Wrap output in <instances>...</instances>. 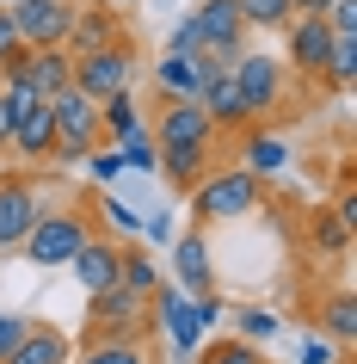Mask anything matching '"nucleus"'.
<instances>
[{
	"label": "nucleus",
	"instance_id": "obj_1",
	"mask_svg": "<svg viewBox=\"0 0 357 364\" xmlns=\"http://www.w3.org/2000/svg\"><path fill=\"white\" fill-rule=\"evenodd\" d=\"M99 235V216L87 210V204H43L38 223H31V235L19 241V253L31 259V266H68L87 241Z\"/></svg>",
	"mask_w": 357,
	"mask_h": 364
},
{
	"label": "nucleus",
	"instance_id": "obj_2",
	"mask_svg": "<svg viewBox=\"0 0 357 364\" xmlns=\"http://www.w3.org/2000/svg\"><path fill=\"white\" fill-rule=\"evenodd\" d=\"M185 198H191V216H197L204 229L209 223H241V216H253L265 204V179L246 173L241 161H228V167H209Z\"/></svg>",
	"mask_w": 357,
	"mask_h": 364
},
{
	"label": "nucleus",
	"instance_id": "obj_3",
	"mask_svg": "<svg viewBox=\"0 0 357 364\" xmlns=\"http://www.w3.org/2000/svg\"><path fill=\"white\" fill-rule=\"evenodd\" d=\"M228 75H234V87H241V105L253 124H265V117H278L290 99H296V75L283 68V56H265V50H241V56L228 62Z\"/></svg>",
	"mask_w": 357,
	"mask_h": 364
},
{
	"label": "nucleus",
	"instance_id": "obj_4",
	"mask_svg": "<svg viewBox=\"0 0 357 364\" xmlns=\"http://www.w3.org/2000/svg\"><path fill=\"white\" fill-rule=\"evenodd\" d=\"M50 124H56V154H50V167H80V161L105 142V136H99V99L80 93V87H62V93L50 99Z\"/></svg>",
	"mask_w": 357,
	"mask_h": 364
},
{
	"label": "nucleus",
	"instance_id": "obj_5",
	"mask_svg": "<svg viewBox=\"0 0 357 364\" xmlns=\"http://www.w3.org/2000/svg\"><path fill=\"white\" fill-rule=\"evenodd\" d=\"M148 296H136L123 284H105L87 296V340H117V333H136V340H148Z\"/></svg>",
	"mask_w": 357,
	"mask_h": 364
},
{
	"label": "nucleus",
	"instance_id": "obj_6",
	"mask_svg": "<svg viewBox=\"0 0 357 364\" xmlns=\"http://www.w3.org/2000/svg\"><path fill=\"white\" fill-rule=\"evenodd\" d=\"M43 210L38 167H0V253H19V241L31 235Z\"/></svg>",
	"mask_w": 357,
	"mask_h": 364
},
{
	"label": "nucleus",
	"instance_id": "obj_7",
	"mask_svg": "<svg viewBox=\"0 0 357 364\" xmlns=\"http://www.w3.org/2000/svg\"><path fill=\"white\" fill-rule=\"evenodd\" d=\"M185 19H191V38H197V56H216V62H234L253 38L234 0H197Z\"/></svg>",
	"mask_w": 357,
	"mask_h": 364
},
{
	"label": "nucleus",
	"instance_id": "obj_8",
	"mask_svg": "<svg viewBox=\"0 0 357 364\" xmlns=\"http://www.w3.org/2000/svg\"><path fill=\"white\" fill-rule=\"evenodd\" d=\"M136 80V43L117 38V43H99V50H80L75 56V87L93 99H111V93H130Z\"/></svg>",
	"mask_w": 357,
	"mask_h": 364
},
{
	"label": "nucleus",
	"instance_id": "obj_9",
	"mask_svg": "<svg viewBox=\"0 0 357 364\" xmlns=\"http://www.w3.org/2000/svg\"><path fill=\"white\" fill-rule=\"evenodd\" d=\"M326 56H333V25L320 13H296L283 25V68L296 80H326Z\"/></svg>",
	"mask_w": 357,
	"mask_h": 364
},
{
	"label": "nucleus",
	"instance_id": "obj_10",
	"mask_svg": "<svg viewBox=\"0 0 357 364\" xmlns=\"http://www.w3.org/2000/svg\"><path fill=\"white\" fill-rule=\"evenodd\" d=\"M13 25H19L25 50H68V25H75V0H13Z\"/></svg>",
	"mask_w": 357,
	"mask_h": 364
},
{
	"label": "nucleus",
	"instance_id": "obj_11",
	"mask_svg": "<svg viewBox=\"0 0 357 364\" xmlns=\"http://www.w3.org/2000/svg\"><path fill=\"white\" fill-rule=\"evenodd\" d=\"M148 315H154V327H167V340H172V352H179V358H191V352L204 346L197 309H191V296L172 284V278H160V290L148 296Z\"/></svg>",
	"mask_w": 357,
	"mask_h": 364
},
{
	"label": "nucleus",
	"instance_id": "obj_12",
	"mask_svg": "<svg viewBox=\"0 0 357 364\" xmlns=\"http://www.w3.org/2000/svg\"><path fill=\"white\" fill-rule=\"evenodd\" d=\"M0 68H13L38 99H56L62 87H75V56H68L62 43H50V50H19V56L0 62Z\"/></svg>",
	"mask_w": 357,
	"mask_h": 364
},
{
	"label": "nucleus",
	"instance_id": "obj_13",
	"mask_svg": "<svg viewBox=\"0 0 357 364\" xmlns=\"http://www.w3.org/2000/svg\"><path fill=\"white\" fill-rule=\"evenodd\" d=\"M172 284L185 290V296L216 290V253H209V229L204 223L185 229V235H172Z\"/></svg>",
	"mask_w": 357,
	"mask_h": 364
},
{
	"label": "nucleus",
	"instance_id": "obj_14",
	"mask_svg": "<svg viewBox=\"0 0 357 364\" xmlns=\"http://www.w3.org/2000/svg\"><path fill=\"white\" fill-rule=\"evenodd\" d=\"M154 142L160 149H179V142H222L209 112L197 99H160V117H154Z\"/></svg>",
	"mask_w": 357,
	"mask_h": 364
},
{
	"label": "nucleus",
	"instance_id": "obj_15",
	"mask_svg": "<svg viewBox=\"0 0 357 364\" xmlns=\"http://www.w3.org/2000/svg\"><path fill=\"white\" fill-rule=\"evenodd\" d=\"M209 68H228V62L191 56V50H167V56L154 62V87H160V99H197L204 80H209Z\"/></svg>",
	"mask_w": 357,
	"mask_h": 364
},
{
	"label": "nucleus",
	"instance_id": "obj_16",
	"mask_svg": "<svg viewBox=\"0 0 357 364\" xmlns=\"http://www.w3.org/2000/svg\"><path fill=\"white\" fill-rule=\"evenodd\" d=\"M56 154V124H50V99L31 105L25 117H13V136H6V161H19V167H43Z\"/></svg>",
	"mask_w": 357,
	"mask_h": 364
},
{
	"label": "nucleus",
	"instance_id": "obj_17",
	"mask_svg": "<svg viewBox=\"0 0 357 364\" xmlns=\"http://www.w3.org/2000/svg\"><path fill=\"white\" fill-rule=\"evenodd\" d=\"M130 38V25L117 6H99V0H75V25H68V56L80 50H99V43H117Z\"/></svg>",
	"mask_w": 357,
	"mask_h": 364
},
{
	"label": "nucleus",
	"instance_id": "obj_18",
	"mask_svg": "<svg viewBox=\"0 0 357 364\" xmlns=\"http://www.w3.org/2000/svg\"><path fill=\"white\" fill-rule=\"evenodd\" d=\"M197 105L209 112V124H216V136H241L253 117H246V105H241V87H234V75L228 68H209V80H204V93H197Z\"/></svg>",
	"mask_w": 357,
	"mask_h": 364
},
{
	"label": "nucleus",
	"instance_id": "obj_19",
	"mask_svg": "<svg viewBox=\"0 0 357 364\" xmlns=\"http://www.w3.org/2000/svg\"><path fill=\"white\" fill-rule=\"evenodd\" d=\"M75 266V278H80V290L93 296V290H105V284H117V266H123V247H117V235L111 229H99L87 247L68 259Z\"/></svg>",
	"mask_w": 357,
	"mask_h": 364
},
{
	"label": "nucleus",
	"instance_id": "obj_20",
	"mask_svg": "<svg viewBox=\"0 0 357 364\" xmlns=\"http://www.w3.org/2000/svg\"><path fill=\"white\" fill-rule=\"evenodd\" d=\"M75 352H68V333H62L56 321H25L19 346L6 352V364H68Z\"/></svg>",
	"mask_w": 357,
	"mask_h": 364
},
{
	"label": "nucleus",
	"instance_id": "obj_21",
	"mask_svg": "<svg viewBox=\"0 0 357 364\" xmlns=\"http://www.w3.org/2000/svg\"><path fill=\"white\" fill-rule=\"evenodd\" d=\"M209 167H216V142H179V149H160V173H167L172 192H191Z\"/></svg>",
	"mask_w": 357,
	"mask_h": 364
},
{
	"label": "nucleus",
	"instance_id": "obj_22",
	"mask_svg": "<svg viewBox=\"0 0 357 364\" xmlns=\"http://www.w3.org/2000/svg\"><path fill=\"white\" fill-rule=\"evenodd\" d=\"M314 327L339 346V352H351L357 346V296L351 290H326V296L314 303Z\"/></svg>",
	"mask_w": 357,
	"mask_h": 364
},
{
	"label": "nucleus",
	"instance_id": "obj_23",
	"mask_svg": "<svg viewBox=\"0 0 357 364\" xmlns=\"http://www.w3.org/2000/svg\"><path fill=\"white\" fill-rule=\"evenodd\" d=\"M241 167L259 173V179H278L290 167V149H283V136H271L265 124H246L241 130Z\"/></svg>",
	"mask_w": 357,
	"mask_h": 364
},
{
	"label": "nucleus",
	"instance_id": "obj_24",
	"mask_svg": "<svg viewBox=\"0 0 357 364\" xmlns=\"http://www.w3.org/2000/svg\"><path fill=\"white\" fill-rule=\"evenodd\" d=\"M75 364H154V358H148V340L117 333V340H80Z\"/></svg>",
	"mask_w": 357,
	"mask_h": 364
},
{
	"label": "nucleus",
	"instance_id": "obj_25",
	"mask_svg": "<svg viewBox=\"0 0 357 364\" xmlns=\"http://www.w3.org/2000/svg\"><path fill=\"white\" fill-rule=\"evenodd\" d=\"M160 278H167V272L154 266V253L142 247V241H130V247H123V266H117V284L136 290V296H154V290H160Z\"/></svg>",
	"mask_w": 357,
	"mask_h": 364
},
{
	"label": "nucleus",
	"instance_id": "obj_26",
	"mask_svg": "<svg viewBox=\"0 0 357 364\" xmlns=\"http://www.w3.org/2000/svg\"><path fill=\"white\" fill-rule=\"evenodd\" d=\"M136 130H148V124H142V112H136L130 93L99 99V136H105V142H123V136H136Z\"/></svg>",
	"mask_w": 357,
	"mask_h": 364
},
{
	"label": "nucleus",
	"instance_id": "obj_27",
	"mask_svg": "<svg viewBox=\"0 0 357 364\" xmlns=\"http://www.w3.org/2000/svg\"><path fill=\"white\" fill-rule=\"evenodd\" d=\"M191 364H265V346H253V340H209V346H197L191 352Z\"/></svg>",
	"mask_w": 357,
	"mask_h": 364
},
{
	"label": "nucleus",
	"instance_id": "obj_28",
	"mask_svg": "<svg viewBox=\"0 0 357 364\" xmlns=\"http://www.w3.org/2000/svg\"><path fill=\"white\" fill-rule=\"evenodd\" d=\"M234 6H241L246 31H283V25L296 19V6H290V0H234Z\"/></svg>",
	"mask_w": 357,
	"mask_h": 364
},
{
	"label": "nucleus",
	"instance_id": "obj_29",
	"mask_svg": "<svg viewBox=\"0 0 357 364\" xmlns=\"http://www.w3.org/2000/svg\"><path fill=\"white\" fill-rule=\"evenodd\" d=\"M357 80V31H333V56H326V87H351Z\"/></svg>",
	"mask_w": 357,
	"mask_h": 364
},
{
	"label": "nucleus",
	"instance_id": "obj_30",
	"mask_svg": "<svg viewBox=\"0 0 357 364\" xmlns=\"http://www.w3.org/2000/svg\"><path fill=\"white\" fill-rule=\"evenodd\" d=\"M117 161H123V173H154L160 167V142H154V130H136L117 142Z\"/></svg>",
	"mask_w": 357,
	"mask_h": 364
},
{
	"label": "nucleus",
	"instance_id": "obj_31",
	"mask_svg": "<svg viewBox=\"0 0 357 364\" xmlns=\"http://www.w3.org/2000/svg\"><path fill=\"white\" fill-rule=\"evenodd\" d=\"M308 235H314V247H320V253H333V259H339L345 247H351V223H345L339 210H314Z\"/></svg>",
	"mask_w": 357,
	"mask_h": 364
},
{
	"label": "nucleus",
	"instance_id": "obj_32",
	"mask_svg": "<svg viewBox=\"0 0 357 364\" xmlns=\"http://www.w3.org/2000/svg\"><path fill=\"white\" fill-rule=\"evenodd\" d=\"M234 321H241V340H253V346H271L278 340V315L271 309H259V303H246V309H234Z\"/></svg>",
	"mask_w": 357,
	"mask_h": 364
},
{
	"label": "nucleus",
	"instance_id": "obj_33",
	"mask_svg": "<svg viewBox=\"0 0 357 364\" xmlns=\"http://www.w3.org/2000/svg\"><path fill=\"white\" fill-rule=\"evenodd\" d=\"M296 364H351V352H339L320 327H308V333H302V346H296Z\"/></svg>",
	"mask_w": 357,
	"mask_h": 364
},
{
	"label": "nucleus",
	"instance_id": "obj_34",
	"mask_svg": "<svg viewBox=\"0 0 357 364\" xmlns=\"http://www.w3.org/2000/svg\"><path fill=\"white\" fill-rule=\"evenodd\" d=\"M99 210H105V216H99V229H111V235H117V229H123V235H142V216H136L123 198H105Z\"/></svg>",
	"mask_w": 357,
	"mask_h": 364
},
{
	"label": "nucleus",
	"instance_id": "obj_35",
	"mask_svg": "<svg viewBox=\"0 0 357 364\" xmlns=\"http://www.w3.org/2000/svg\"><path fill=\"white\" fill-rule=\"evenodd\" d=\"M80 167L93 173L99 186H111L117 173H123V161H117V142H99V149H93V154H87V161H80Z\"/></svg>",
	"mask_w": 357,
	"mask_h": 364
},
{
	"label": "nucleus",
	"instance_id": "obj_36",
	"mask_svg": "<svg viewBox=\"0 0 357 364\" xmlns=\"http://www.w3.org/2000/svg\"><path fill=\"white\" fill-rule=\"evenodd\" d=\"M191 309H197V327H204V333H216V321L228 315L222 290H204V296H191Z\"/></svg>",
	"mask_w": 357,
	"mask_h": 364
},
{
	"label": "nucleus",
	"instance_id": "obj_37",
	"mask_svg": "<svg viewBox=\"0 0 357 364\" xmlns=\"http://www.w3.org/2000/svg\"><path fill=\"white\" fill-rule=\"evenodd\" d=\"M25 321H31V315H19V309H0V364H6V352H13V346H19Z\"/></svg>",
	"mask_w": 357,
	"mask_h": 364
},
{
	"label": "nucleus",
	"instance_id": "obj_38",
	"mask_svg": "<svg viewBox=\"0 0 357 364\" xmlns=\"http://www.w3.org/2000/svg\"><path fill=\"white\" fill-rule=\"evenodd\" d=\"M25 43H19V25H13V6H0V62H13Z\"/></svg>",
	"mask_w": 357,
	"mask_h": 364
},
{
	"label": "nucleus",
	"instance_id": "obj_39",
	"mask_svg": "<svg viewBox=\"0 0 357 364\" xmlns=\"http://www.w3.org/2000/svg\"><path fill=\"white\" fill-rule=\"evenodd\" d=\"M142 241H172V223L167 216H148V223H142Z\"/></svg>",
	"mask_w": 357,
	"mask_h": 364
},
{
	"label": "nucleus",
	"instance_id": "obj_40",
	"mask_svg": "<svg viewBox=\"0 0 357 364\" xmlns=\"http://www.w3.org/2000/svg\"><path fill=\"white\" fill-rule=\"evenodd\" d=\"M6 136H13V112H6V99H0V154H6Z\"/></svg>",
	"mask_w": 357,
	"mask_h": 364
},
{
	"label": "nucleus",
	"instance_id": "obj_41",
	"mask_svg": "<svg viewBox=\"0 0 357 364\" xmlns=\"http://www.w3.org/2000/svg\"><path fill=\"white\" fill-rule=\"evenodd\" d=\"M296 13H326V0H290Z\"/></svg>",
	"mask_w": 357,
	"mask_h": 364
},
{
	"label": "nucleus",
	"instance_id": "obj_42",
	"mask_svg": "<svg viewBox=\"0 0 357 364\" xmlns=\"http://www.w3.org/2000/svg\"><path fill=\"white\" fill-rule=\"evenodd\" d=\"M0 6H13V0H0Z\"/></svg>",
	"mask_w": 357,
	"mask_h": 364
},
{
	"label": "nucleus",
	"instance_id": "obj_43",
	"mask_svg": "<svg viewBox=\"0 0 357 364\" xmlns=\"http://www.w3.org/2000/svg\"><path fill=\"white\" fill-rule=\"evenodd\" d=\"M0 161H6V154H0Z\"/></svg>",
	"mask_w": 357,
	"mask_h": 364
},
{
	"label": "nucleus",
	"instance_id": "obj_44",
	"mask_svg": "<svg viewBox=\"0 0 357 364\" xmlns=\"http://www.w3.org/2000/svg\"><path fill=\"white\" fill-rule=\"evenodd\" d=\"M265 364H271V358H265Z\"/></svg>",
	"mask_w": 357,
	"mask_h": 364
}]
</instances>
